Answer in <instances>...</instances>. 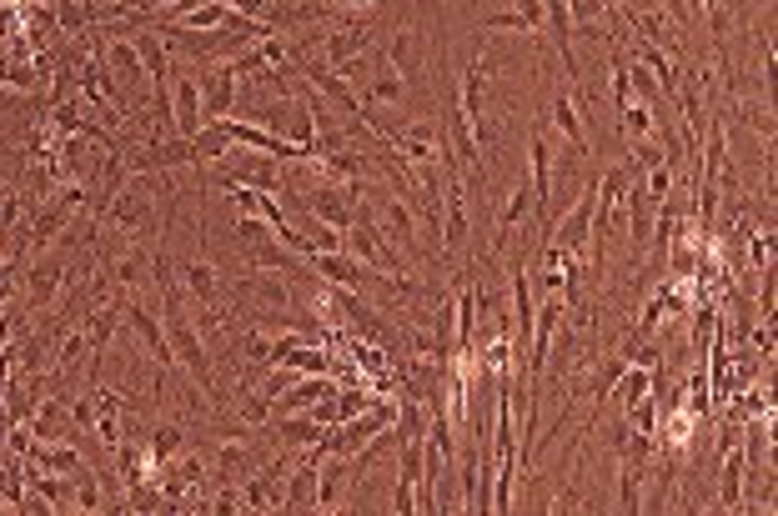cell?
I'll return each instance as SVG.
<instances>
[{
	"instance_id": "obj_1",
	"label": "cell",
	"mask_w": 778,
	"mask_h": 516,
	"mask_svg": "<svg viewBox=\"0 0 778 516\" xmlns=\"http://www.w3.org/2000/svg\"><path fill=\"white\" fill-rule=\"evenodd\" d=\"M211 176H217L221 191H226V186H251V191L276 196V191L286 186L282 166H276V155L251 151V146H232V151H226L217 166H211Z\"/></svg>"
},
{
	"instance_id": "obj_2",
	"label": "cell",
	"mask_w": 778,
	"mask_h": 516,
	"mask_svg": "<svg viewBox=\"0 0 778 516\" xmlns=\"http://www.w3.org/2000/svg\"><path fill=\"white\" fill-rule=\"evenodd\" d=\"M65 281H71V261L61 256V251H36V256L26 261V272H21V306L36 316V311H51L55 301L65 297Z\"/></svg>"
},
{
	"instance_id": "obj_3",
	"label": "cell",
	"mask_w": 778,
	"mask_h": 516,
	"mask_svg": "<svg viewBox=\"0 0 778 516\" xmlns=\"http://www.w3.org/2000/svg\"><path fill=\"white\" fill-rule=\"evenodd\" d=\"M372 221H376V231H382V241L397 246L403 256H412V261H422V266H428V251H422V241H417V211L407 206L392 186H387V191H376Z\"/></svg>"
},
{
	"instance_id": "obj_4",
	"label": "cell",
	"mask_w": 778,
	"mask_h": 516,
	"mask_svg": "<svg viewBox=\"0 0 778 516\" xmlns=\"http://www.w3.org/2000/svg\"><path fill=\"white\" fill-rule=\"evenodd\" d=\"M442 251L447 256H462L467 241H472V216H467V186L462 176H447V201H442Z\"/></svg>"
},
{
	"instance_id": "obj_5",
	"label": "cell",
	"mask_w": 778,
	"mask_h": 516,
	"mask_svg": "<svg viewBox=\"0 0 778 516\" xmlns=\"http://www.w3.org/2000/svg\"><path fill=\"white\" fill-rule=\"evenodd\" d=\"M196 86H201V121H226L236 116V76L226 61H211L201 76H196Z\"/></svg>"
},
{
	"instance_id": "obj_6",
	"label": "cell",
	"mask_w": 778,
	"mask_h": 516,
	"mask_svg": "<svg viewBox=\"0 0 778 516\" xmlns=\"http://www.w3.org/2000/svg\"><path fill=\"white\" fill-rule=\"evenodd\" d=\"M101 55H106V65H111V76L126 86V91H136V96H146L151 91V80H146V65H141V55H136V46H131V36H121L116 26L106 30V40H101Z\"/></svg>"
},
{
	"instance_id": "obj_7",
	"label": "cell",
	"mask_w": 778,
	"mask_h": 516,
	"mask_svg": "<svg viewBox=\"0 0 778 516\" xmlns=\"http://www.w3.org/2000/svg\"><path fill=\"white\" fill-rule=\"evenodd\" d=\"M176 281H182V291H186L192 306H221V297H226V276H221L211 261H201V256L176 261Z\"/></svg>"
},
{
	"instance_id": "obj_8",
	"label": "cell",
	"mask_w": 778,
	"mask_h": 516,
	"mask_svg": "<svg viewBox=\"0 0 778 516\" xmlns=\"http://www.w3.org/2000/svg\"><path fill=\"white\" fill-rule=\"evenodd\" d=\"M622 206H628V246H633V261H638V256H649V236H653V221H658V196L643 186V176H633Z\"/></svg>"
},
{
	"instance_id": "obj_9",
	"label": "cell",
	"mask_w": 778,
	"mask_h": 516,
	"mask_svg": "<svg viewBox=\"0 0 778 516\" xmlns=\"http://www.w3.org/2000/svg\"><path fill=\"white\" fill-rule=\"evenodd\" d=\"M317 466H322V452L307 446L301 462L286 471V487H282V512H317Z\"/></svg>"
},
{
	"instance_id": "obj_10",
	"label": "cell",
	"mask_w": 778,
	"mask_h": 516,
	"mask_svg": "<svg viewBox=\"0 0 778 516\" xmlns=\"http://www.w3.org/2000/svg\"><path fill=\"white\" fill-rule=\"evenodd\" d=\"M362 105H403L407 101V76H403V65L392 61L387 51L376 55V65L367 71V80H362Z\"/></svg>"
},
{
	"instance_id": "obj_11",
	"label": "cell",
	"mask_w": 778,
	"mask_h": 516,
	"mask_svg": "<svg viewBox=\"0 0 778 516\" xmlns=\"http://www.w3.org/2000/svg\"><path fill=\"white\" fill-rule=\"evenodd\" d=\"M171 126H176L182 141H192L196 130L207 126V121H201V86H196L192 71H176V76H171Z\"/></svg>"
},
{
	"instance_id": "obj_12",
	"label": "cell",
	"mask_w": 778,
	"mask_h": 516,
	"mask_svg": "<svg viewBox=\"0 0 778 516\" xmlns=\"http://www.w3.org/2000/svg\"><path fill=\"white\" fill-rule=\"evenodd\" d=\"M30 431H36V441H71L81 431L76 421H71V387H61L55 397H40L36 416H30Z\"/></svg>"
},
{
	"instance_id": "obj_13",
	"label": "cell",
	"mask_w": 778,
	"mask_h": 516,
	"mask_svg": "<svg viewBox=\"0 0 778 516\" xmlns=\"http://www.w3.org/2000/svg\"><path fill=\"white\" fill-rule=\"evenodd\" d=\"M211 487H221V481H232V487H242V481L257 471V452H251L247 441H236V437H221L217 441V452H211Z\"/></svg>"
},
{
	"instance_id": "obj_14",
	"label": "cell",
	"mask_w": 778,
	"mask_h": 516,
	"mask_svg": "<svg viewBox=\"0 0 778 516\" xmlns=\"http://www.w3.org/2000/svg\"><path fill=\"white\" fill-rule=\"evenodd\" d=\"M322 431L326 426L311 412H286V416H272V421H267V437H272L282 452H307V446L322 441Z\"/></svg>"
},
{
	"instance_id": "obj_15",
	"label": "cell",
	"mask_w": 778,
	"mask_h": 516,
	"mask_svg": "<svg viewBox=\"0 0 778 516\" xmlns=\"http://www.w3.org/2000/svg\"><path fill=\"white\" fill-rule=\"evenodd\" d=\"M372 36H376V30L367 26V21H347V26L326 30V36H322V61L337 71V65H347V61H357V55H367Z\"/></svg>"
},
{
	"instance_id": "obj_16",
	"label": "cell",
	"mask_w": 778,
	"mask_h": 516,
	"mask_svg": "<svg viewBox=\"0 0 778 516\" xmlns=\"http://www.w3.org/2000/svg\"><path fill=\"white\" fill-rule=\"evenodd\" d=\"M547 121L558 126V136L572 146L578 155H593V136H588V126H583V111H578V96L572 91H558L553 96V111H547Z\"/></svg>"
},
{
	"instance_id": "obj_17",
	"label": "cell",
	"mask_w": 778,
	"mask_h": 516,
	"mask_svg": "<svg viewBox=\"0 0 778 516\" xmlns=\"http://www.w3.org/2000/svg\"><path fill=\"white\" fill-rule=\"evenodd\" d=\"M743 487H749V462H743L739 446H728V452H718V502H714V512H739Z\"/></svg>"
},
{
	"instance_id": "obj_18",
	"label": "cell",
	"mask_w": 778,
	"mask_h": 516,
	"mask_svg": "<svg viewBox=\"0 0 778 516\" xmlns=\"http://www.w3.org/2000/svg\"><path fill=\"white\" fill-rule=\"evenodd\" d=\"M532 216V186L518 176V186L507 191V201L497 206V226H493V256H503L507 241H513V231H518L522 221Z\"/></svg>"
},
{
	"instance_id": "obj_19",
	"label": "cell",
	"mask_w": 778,
	"mask_h": 516,
	"mask_svg": "<svg viewBox=\"0 0 778 516\" xmlns=\"http://www.w3.org/2000/svg\"><path fill=\"white\" fill-rule=\"evenodd\" d=\"M26 462L36 466V471H55V477H71L81 466V446L76 441H36L26 452Z\"/></svg>"
},
{
	"instance_id": "obj_20",
	"label": "cell",
	"mask_w": 778,
	"mask_h": 516,
	"mask_svg": "<svg viewBox=\"0 0 778 516\" xmlns=\"http://www.w3.org/2000/svg\"><path fill=\"white\" fill-rule=\"evenodd\" d=\"M232 151V136H226V126L221 121H207V126L192 136V155H196V171L201 166H217L221 155Z\"/></svg>"
},
{
	"instance_id": "obj_21",
	"label": "cell",
	"mask_w": 778,
	"mask_h": 516,
	"mask_svg": "<svg viewBox=\"0 0 778 516\" xmlns=\"http://www.w3.org/2000/svg\"><path fill=\"white\" fill-rule=\"evenodd\" d=\"M236 421L251 426V431L272 421V401L257 391V381H236Z\"/></svg>"
},
{
	"instance_id": "obj_22",
	"label": "cell",
	"mask_w": 778,
	"mask_h": 516,
	"mask_svg": "<svg viewBox=\"0 0 778 516\" xmlns=\"http://www.w3.org/2000/svg\"><path fill=\"white\" fill-rule=\"evenodd\" d=\"M186 452V426L182 421H161L146 437V456H151V466H161V462H171V456H182Z\"/></svg>"
},
{
	"instance_id": "obj_23",
	"label": "cell",
	"mask_w": 778,
	"mask_h": 516,
	"mask_svg": "<svg viewBox=\"0 0 778 516\" xmlns=\"http://www.w3.org/2000/svg\"><path fill=\"white\" fill-rule=\"evenodd\" d=\"M643 477H649V466L618 462V506H622L628 516L643 512Z\"/></svg>"
},
{
	"instance_id": "obj_24",
	"label": "cell",
	"mask_w": 778,
	"mask_h": 516,
	"mask_svg": "<svg viewBox=\"0 0 778 516\" xmlns=\"http://www.w3.org/2000/svg\"><path fill=\"white\" fill-rule=\"evenodd\" d=\"M71 481H76V512H101V506H106V481H101V471L81 462L76 471H71Z\"/></svg>"
},
{
	"instance_id": "obj_25",
	"label": "cell",
	"mask_w": 778,
	"mask_h": 516,
	"mask_svg": "<svg viewBox=\"0 0 778 516\" xmlns=\"http://www.w3.org/2000/svg\"><path fill=\"white\" fill-rule=\"evenodd\" d=\"M618 356H622L628 366H649V372H653V366H663V347L653 341V336H643V331H628V336H622V341H618Z\"/></svg>"
},
{
	"instance_id": "obj_26",
	"label": "cell",
	"mask_w": 778,
	"mask_h": 516,
	"mask_svg": "<svg viewBox=\"0 0 778 516\" xmlns=\"http://www.w3.org/2000/svg\"><path fill=\"white\" fill-rule=\"evenodd\" d=\"M397 437L403 441H422L428 437V406H422V401L417 397H397Z\"/></svg>"
},
{
	"instance_id": "obj_27",
	"label": "cell",
	"mask_w": 778,
	"mask_h": 516,
	"mask_svg": "<svg viewBox=\"0 0 778 516\" xmlns=\"http://www.w3.org/2000/svg\"><path fill=\"white\" fill-rule=\"evenodd\" d=\"M618 136L622 146H633V141H649L653 136V105H622L618 111Z\"/></svg>"
},
{
	"instance_id": "obj_28",
	"label": "cell",
	"mask_w": 778,
	"mask_h": 516,
	"mask_svg": "<svg viewBox=\"0 0 778 516\" xmlns=\"http://www.w3.org/2000/svg\"><path fill=\"white\" fill-rule=\"evenodd\" d=\"M226 0H201V5H192L186 15H176L171 26H182V30H211V26H226Z\"/></svg>"
},
{
	"instance_id": "obj_29",
	"label": "cell",
	"mask_w": 778,
	"mask_h": 516,
	"mask_svg": "<svg viewBox=\"0 0 778 516\" xmlns=\"http://www.w3.org/2000/svg\"><path fill=\"white\" fill-rule=\"evenodd\" d=\"M236 241H242V251L257 241H272V221L257 216V211H247V216H236Z\"/></svg>"
},
{
	"instance_id": "obj_30",
	"label": "cell",
	"mask_w": 778,
	"mask_h": 516,
	"mask_svg": "<svg viewBox=\"0 0 778 516\" xmlns=\"http://www.w3.org/2000/svg\"><path fill=\"white\" fill-rule=\"evenodd\" d=\"M749 266H753V272L774 266V221H764V231L749 236Z\"/></svg>"
},
{
	"instance_id": "obj_31",
	"label": "cell",
	"mask_w": 778,
	"mask_h": 516,
	"mask_svg": "<svg viewBox=\"0 0 778 516\" xmlns=\"http://www.w3.org/2000/svg\"><path fill=\"white\" fill-rule=\"evenodd\" d=\"M482 30H487V36H532V26H528V21H522L518 11L487 15V21H482Z\"/></svg>"
},
{
	"instance_id": "obj_32",
	"label": "cell",
	"mask_w": 778,
	"mask_h": 516,
	"mask_svg": "<svg viewBox=\"0 0 778 516\" xmlns=\"http://www.w3.org/2000/svg\"><path fill=\"white\" fill-rule=\"evenodd\" d=\"M643 186H649V191L658 196V201H668V196H674V186H678L674 166H668V161H658V166H649V171H643Z\"/></svg>"
},
{
	"instance_id": "obj_33",
	"label": "cell",
	"mask_w": 778,
	"mask_h": 516,
	"mask_svg": "<svg viewBox=\"0 0 778 516\" xmlns=\"http://www.w3.org/2000/svg\"><path fill=\"white\" fill-rule=\"evenodd\" d=\"M71 421H76L81 431H96V401L81 397V391H71Z\"/></svg>"
},
{
	"instance_id": "obj_34",
	"label": "cell",
	"mask_w": 778,
	"mask_h": 516,
	"mask_svg": "<svg viewBox=\"0 0 778 516\" xmlns=\"http://www.w3.org/2000/svg\"><path fill=\"white\" fill-rule=\"evenodd\" d=\"M392 506L403 516H417V491H412V481H397L392 477Z\"/></svg>"
},
{
	"instance_id": "obj_35",
	"label": "cell",
	"mask_w": 778,
	"mask_h": 516,
	"mask_svg": "<svg viewBox=\"0 0 778 516\" xmlns=\"http://www.w3.org/2000/svg\"><path fill=\"white\" fill-rule=\"evenodd\" d=\"M753 347H764V356L774 351V322H764L758 331H753Z\"/></svg>"
},
{
	"instance_id": "obj_36",
	"label": "cell",
	"mask_w": 778,
	"mask_h": 516,
	"mask_svg": "<svg viewBox=\"0 0 778 516\" xmlns=\"http://www.w3.org/2000/svg\"><path fill=\"white\" fill-rule=\"evenodd\" d=\"M367 5H387V0H337V11H367Z\"/></svg>"
},
{
	"instance_id": "obj_37",
	"label": "cell",
	"mask_w": 778,
	"mask_h": 516,
	"mask_svg": "<svg viewBox=\"0 0 778 516\" xmlns=\"http://www.w3.org/2000/svg\"><path fill=\"white\" fill-rule=\"evenodd\" d=\"M5 251H11V231H0V256H5Z\"/></svg>"
}]
</instances>
